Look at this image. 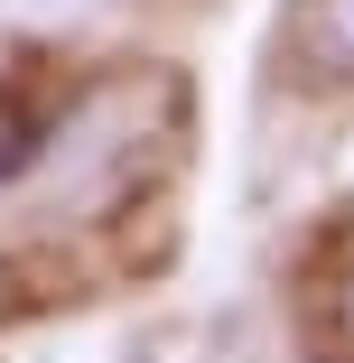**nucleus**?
I'll return each instance as SVG.
<instances>
[{"label": "nucleus", "instance_id": "nucleus-1", "mask_svg": "<svg viewBox=\"0 0 354 363\" xmlns=\"http://www.w3.org/2000/svg\"><path fill=\"white\" fill-rule=\"evenodd\" d=\"M289 38H299V65H308V75H326V84L354 75V0H299Z\"/></svg>", "mask_w": 354, "mask_h": 363}, {"label": "nucleus", "instance_id": "nucleus-2", "mask_svg": "<svg viewBox=\"0 0 354 363\" xmlns=\"http://www.w3.org/2000/svg\"><path fill=\"white\" fill-rule=\"evenodd\" d=\"M336 317H345V335H354V279H345V298H336Z\"/></svg>", "mask_w": 354, "mask_h": 363}]
</instances>
